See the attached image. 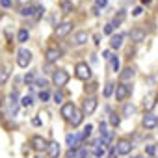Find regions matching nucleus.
<instances>
[{
  "label": "nucleus",
  "mask_w": 158,
  "mask_h": 158,
  "mask_svg": "<svg viewBox=\"0 0 158 158\" xmlns=\"http://www.w3.org/2000/svg\"><path fill=\"white\" fill-rule=\"evenodd\" d=\"M130 39H132L134 43H141V41L145 39V32H143L141 28H132V30H130Z\"/></svg>",
  "instance_id": "4468645a"
},
{
  "label": "nucleus",
  "mask_w": 158,
  "mask_h": 158,
  "mask_svg": "<svg viewBox=\"0 0 158 158\" xmlns=\"http://www.w3.org/2000/svg\"><path fill=\"white\" fill-rule=\"evenodd\" d=\"M97 104H99L97 97H88V99L84 101V106H82V114H84V115H91V114L97 110Z\"/></svg>",
  "instance_id": "423d86ee"
},
{
  "label": "nucleus",
  "mask_w": 158,
  "mask_h": 158,
  "mask_svg": "<svg viewBox=\"0 0 158 158\" xmlns=\"http://www.w3.org/2000/svg\"><path fill=\"white\" fill-rule=\"evenodd\" d=\"M112 139H114V132H112V130H106L104 134H101V141H99L97 145H101V143H102V145H110Z\"/></svg>",
  "instance_id": "f3484780"
},
{
  "label": "nucleus",
  "mask_w": 158,
  "mask_h": 158,
  "mask_svg": "<svg viewBox=\"0 0 158 158\" xmlns=\"http://www.w3.org/2000/svg\"><path fill=\"white\" fill-rule=\"evenodd\" d=\"M115 91V84L114 82H108L106 84V88H104V97L108 99V97H112V93Z\"/></svg>",
  "instance_id": "b1692460"
},
{
  "label": "nucleus",
  "mask_w": 158,
  "mask_h": 158,
  "mask_svg": "<svg viewBox=\"0 0 158 158\" xmlns=\"http://www.w3.org/2000/svg\"><path fill=\"white\" fill-rule=\"evenodd\" d=\"M61 101H63V93H60V91H58V93L54 95V102H56V104H60Z\"/></svg>",
  "instance_id": "58836bf2"
},
{
  "label": "nucleus",
  "mask_w": 158,
  "mask_h": 158,
  "mask_svg": "<svg viewBox=\"0 0 158 158\" xmlns=\"http://www.w3.org/2000/svg\"><path fill=\"white\" fill-rule=\"evenodd\" d=\"M21 15L23 17H32L34 15V6H23L21 8Z\"/></svg>",
  "instance_id": "5701e85b"
},
{
  "label": "nucleus",
  "mask_w": 158,
  "mask_h": 158,
  "mask_svg": "<svg viewBox=\"0 0 158 158\" xmlns=\"http://www.w3.org/2000/svg\"><path fill=\"white\" fill-rule=\"evenodd\" d=\"M132 151V143L128 139H119L117 145H115V152L117 154H128Z\"/></svg>",
  "instance_id": "6e6552de"
},
{
  "label": "nucleus",
  "mask_w": 158,
  "mask_h": 158,
  "mask_svg": "<svg viewBox=\"0 0 158 158\" xmlns=\"http://www.w3.org/2000/svg\"><path fill=\"white\" fill-rule=\"evenodd\" d=\"M123 45V35L121 34H114L112 37H110V47L112 48H119Z\"/></svg>",
  "instance_id": "dca6fc26"
},
{
  "label": "nucleus",
  "mask_w": 158,
  "mask_h": 158,
  "mask_svg": "<svg viewBox=\"0 0 158 158\" xmlns=\"http://www.w3.org/2000/svg\"><path fill=\"white\" fill-rule=\"evenodd\" d=\"M141 13H143V8H141V6H138V8L132 10V15H134V17H138V15H141Z\"/></svg>",
  "instance_id": "4c0bfd02"
},
{
  "label": "nucleus",
  "mask_w": 158,
  "mask_h": 158,
  "mask_svg": "<svg viewBox=\"0 0 158 158\" xmlns=\"http://www.w3.org/2000/svg\"><path fill=\"white\" fill-rule=\"evenodd\" d=\"M143 104H145V108H147V110H151V108L154 106V97H152V95L145 97V102H143Z\"/></svg>",
  "instance_id": "c85d7f7f"
},
{
  "label": "nucleus",
  "mask_w": 158,
  "mask_h": 158,
  "mask_svg": "<svg viewBox=\"0 0 158 158\" xmlns=\"http://www.w3.org/2000/svg\"><path fill=\"white\" fill-rule=\"evenodd\" d=\"M93 39H95V45H101V34H95Z\"/></svg>",
  "instance_id": "a18cd8bd"
},
{
  "label": "nucleus",
  "mask_w": 158,
  "mask_h": 158,
  "mask_svg": "<svg viewBox=\"0 0 158 158\" xmlns=\"http://www.w3.org/2000/svg\"><path fill=\"white\" fill-rule=\"evenodd\" d=\"M119 123H121L119 115H117L115 112H110V125H112V127H119Z\"/></svg>",
  "instance_id": "393cba45"
},
{
  "label": "nucleus",
  "mask_w": 158,
  "mask_h": 158,
  "mask_svg": "<svg viewBox=\"0 0 158 158\" xmlns=\"http://www.w3.org/2000/svg\"><path fill=\"white\" fill-rule=\"evenodd\" d=\"M24 82H26L28 86H32V84H34V73H32V71L24 74Z\"/></svg>",
  "instance_id": "72a5a7b5"
},
{
  "label": "nucleus",
  "mask_w": 158,
  "mask_h": 158,
  "mask_svg": "<svg viewBox=\"0 0 158 158\" xmlns=\"http://www.w3.org/2000/svg\"><path fill=\"white\" fill-rule=\"evenodd\" d=\"M73 30V23H69V21H65V23H61L58 28H56V32H54V35L56 37H65L69 32Z\"/></svg>",
  "instance_id": "1a4fd4ad"
},
{
  "label": "nucleus",
  "mask_w": 158,
  "mask_h": 158,
  "mask_svg": "<svg viewBox=\"0 0 158 158\" xmlns=\"http://www.w3.org/2000/svg\"><path fill=\"white\" fill-rule=\"evenodd\" d=\"M32 123H34L35 127H39V125H41V119H39V117H34V119H32Z\"/></svg>",
  "instance_id": "de8ad7c7"
},
{
  "label": "nucleus",
  "mask_w": 158,
  "mask_h": 158,
  "mask_svg": "<svg viewBox=\"0 0 158 158\" xmlns=\"http://www.w3.org/2000/svg\"><path fill=\"white\" fill-rule=\"evenodd\" d=\"M30 145H32V149H34L35 152H43V151H47V145H48V141H47L43 136H32V139H30Z\"/></svg>",
  "instance_id": "20e7f679"
},
{
  "label": "nucleus",
  "mask_w": 158,
  "mask_h": 158,
  "mask_svg": "<svg viewBox=\"0 0 158 158\" xmlns=\"http://www.w3.org/2000/svg\"><path fill=\"white\" fill-rule=\"evenodd\" d=\"M114 28H115V26H114L112 23L106 24V26H104V34H106V35H114Z\"/></svg>",
  "instance_id": "c9c22d12"
},
{
  "label": "nucleus",
  "mask_w": 158,
  "mask_h": 158,
  "mask_svg": "<svg viewBox=\"0 0 158 158\" xmlns=\"http://www.w3.org/2000/svg\"><path fill=\"white\" fill-rule=\"evenodd\" d=\"M0 104H2V97H0Z\"/></svg>",
  "instance_id": "603ef678"
},
{
  "label": "nucleus",
  "mask_w": 158,
  "mask_h": 158,
  "mask_svg": "<svg viewBox=\"0 0 158 158\" xmlns=\"http://www.w3.org/2000/svg\"><path fill=\"white\" fill-rule=\"evenodd\" d=\"M32 63V52L26 50V48H21L17 52V65L19 67H28Z\"/></svg>",
  "instance_id": "7ed1b4c3"
},
{
  "label": "nucleus",
  "mask_w": 158,
  "mask_h": 158,
  "mask_svg": "<svg viewBox=\"0 0 158 158\" xmlns=\"http://www.w3.org/2000/svg\"><path fill=\"white\" fill-rule=\"evenodd\" d=\"M145 152H147L149 156H152V154L156 152V145H152V143H149V145H145Z\"/></svg>",
  "instance_id": "473e14b6"
},
{
  "label": "nucleus",
  "mask_w": 158,
  "mask_h": 158,
  "mask_svg": "<svg viewBox=\"0 0 158 158\" xmlns=\"http://www.w3.org/2000/svg\"><path fill=\"white\" fill-rule=\"evenodd\" d=\"M2 15H4V13H2V11H0V19H2Z\"/></svg>",
  "instance_id": "8fccbe9b"
},
{
  "label": "nucleus",
  "mask_w": 158,
  "mask_h": 158,
  "mask_svg": "<svg viewBox=\"0 0 158 158\" xmlns=\"http://www.w3.org/2000/svg\"><path fill=\"white\" fill-rule=\"evenodd\" d=\"M134 112H136V106H134V104H130V102L125 104V108H123V115H125V117H132Z\"/></svg>",
  "instance_id": "aec40b11"
},
{
  "label": "nucleus",
  "mask_w": 158,
  "mask_h": 158,
  "mask_svg": "<svg viewBox=\"0 0 158 158\" xmlns=\"http://www.w3.org/2000/svg\"><path fill=\"white\" fill-rule=\"evenodd\" d=\"M0 6H2V8H10L11 6V0H0Z\"/></svg>",
  "instance_id": "ea45409f"
},
{
  "label": "nucleus",
  "mask_w": 158,
  "mask_h": 158,
  "mask_svg": "<svg viewBox=\"0 0 158 158\" xmlns=\"http://www.w3.org/2000/svg\"><path fill=\"white\" fill-rule=\"evenodd\" d=\"M110 67H112V71H114V73H117V71H119L121 63H119V58H117V56H112V58H110Z\"/></svg>",
  "instance_id": "4be33fe9"
},
{
  "label": "nucleus",
  "mask_w": 158,
  "mask_h": 158,
  "mask_svg": "<svg viewBox=\"0 0 158 158\" xmlns=\"http://www.w3.org/2000/svg\"><path fill=\"white\" fill-rule=\"evenodd\" d=\"M134 158H138V156H134Z\"/></svg>",
  "instance_id": "5fc2aeb1"
},
{
  "label": "nucleus",
  "mask_w": 158,
  "mask_h": 158,
  "mask_svg": "<svg viewBox=\"0 0 158 158\" xmlns=\"http://www.w3.org/2000/svg\"><path fill=\"white\" fill-rule=\"evenodd\" d=\"M97 86H99L97 82H91V84H89V88H86V91H95V89H97Z\"/></svg>",
  "instance_id": "a19ab883"
},
{
  "label": "nucleus",
  "mask_w": 158,
  "mask_h": 158,
  "mask_svg": "<svg viewBox=\"0 0 158 158\" xmlns=\"http://www.w3.org/2000/svg\"><path fill=\"white\" fill-rule=\"evenodd\" d=\"M99 128H101V134H104V132H106V123H104V121H101Z\"/></svg>",
  "instance_id": "c03bdc74"
},
{
  "label": "nucleus",
  "mask_w": 158,
  "mask_h": 158,
  "mask_svg": "<svg viewBox=\"0 0 158 158\" xmlns=\"http://www.w3.org/2000/svg\"><path fill=\"white\" fill-rule=\"evenodd\" d=\"M8 76H10V69L4 67V69H0V84H4L8 80Z\"/></svg>",
  "instance_id": "a878e982"
},
{
  "label": "nucleus",
  "mask_w": 158,
  "mask_h": 158,
  "mask_svg": "<svg viewBox=\"0 0 158 158\" xmlns=\"http://www.w3.org/2000/svg\"><path fill=\"white\" fill-rule=\"evenodd\" d=\"M143 127H145L147 130L154 128V127H156V115H154V114H151V112H147V114L143 115Z\"/></svg>",
  "instance_id": "ddd939ff"
},
{
  "label": "nucleus",
  "mask_w": 158,
  "mask_h": 158,
  "mask_svg": "<svg viewBox=\"0 0 158 158\" xmlns=\"http://www.w3.org/2000/svg\"><path fill=\"white\" fill-rule=\"evenodd\" d=\"M86 156H88V151H86V149H82L80 152L76 154V158H86Z\"/></svg>",
  "instance_id": "79ce46f5"
},
{
  "label": "nucleus",
  "mask_w": 158,
  "mask_h": 158,
  "mask_svg": "<svg viewBox=\"0 0 158 158\" xmlns=\"http://www.w3.org/2000/svg\"><path fill=\"white\" fill-rule=\"evenodd\" d=\"M123 21H125V11H119V15H115V19H114V23H112V24L115 26V24H121Z\"/></svg>",
  "instance_id": "c756f323"
},
{
  "label": "nucleus",
  "mask_w": 158,
  "mask_h": 158,
  "mask_svg": "<svg viewBox=\"0 0 158 158\" xmlns=\"http://www.w3.org/2000/svg\"><path fill=\"white\" fill-rule=\"evenodd\" d=\"M91 130H93V127H91V125L84 127V132L80 134V138H82V139H84V138H89V136H91Z\"/></svg>",
  "instance_id": "7c9ffc66"
},
{
  "label": "nucleus",
  "mask_w": 158,
  "mask_h": 158,
  "mask_svg": "<svg viewBox=\"0 0 158 158\" xmlns=\"http://www.w3.org/2000/svg\"><path fill=\"white\" fill-rule=\"evenodd\" d=\"M35 158H43V156H35Z\"/></svg>",
  "instance_id": "864d4df0"
},
{
  "label": "nucleus",
  "mask_w": 158,
  "mask_h": 158,
  "mask_svg": "<svg viewBox=\"0 0 158 158\" xmlns=\"http://www.w3.org/2000/svg\"><path fill=\"white\" fill-rule=\"evenodd\" d=\"M61 11L63 13H73L74 11V4L71 2V0H63L61 2Z\"/></svg>",
  "instance_id": "6ab92c4d"
},
{
  "label": "nucleus",
  "mask_w": 158,
  "mask_h": 158,
  "mask_svg": "<svg viewBox=\"0 0 158 158\" xmlns=\"http://www.w3.org/2000/svg\"><path fill=\"white\" fill-rule=\"evenodd\" d=\"M82 119H84V114H82V112H78V110H76V112L73 114V117H71L69 121L73 123V127H78V125H80V123H82Z\"/></svg>",
  "instance_id": "a211bd4d"
},
{
  "label": "nucleus",
  "mask_w": 158,
  "mask_h": 158,
  "mask_svg": "<svg viewBox=\"0 0 158 158\" xmlns=\"http://www.w3.org/2000/svg\"><path fill=\"white\" fill-rule=\"evenodd\" d=\"M88 39H89L88 32L80 30V32H76V34H74V37H73V43H74L76 47H82V45H86V43H88Z\"/></svg>",
  "instance_id": "9b49d317"
},
{
  "label": "nucleus",
  "mask_w": 158,
  "mask_h": 158,
  "mask_svg": "<svg viewBox=\"0 0 158 158\" xmlns=\"http://www.w3.org/2000/svg\"><path fill=\"white\" fill-rule=\"evenodd\" d=\"M43 11H45V8H43V6H35V8H34V17L39 21V19H41V15H43Z\"/></svg>",
  "instance_id": "cd10ccee"
},
{
  "label": "nucleus",
  "mask_w": 158,
  "mask_h": 158,
  "mask_svg": "<svg viewBox=\"0 0 158 158\" xmlns=\"http://www.w3.org/2000/svg\"><path fill=\"white\" fill-rule=\"evenodd\" d=\"M28 37H30V34H28V30H19V34H17V39H19V43H26L28 41Z\"/></svg>",
  "instance_id": "412c9836"
},
{
  "label": "nucleus",
  "mask_w": 158,
  "mask_h": 158,
  "mask_svg": "<svg viewBox=\"0 0 158 158\" xmlns=\"http://www.w3.org/2000/svg\"><path fill=\"white\" fill-rule=\"evenodd\" d=\"M156 127H158V117H156Z\"/></svg>",
  "instance_id": "3c124183"
},
{
  "label": "nucleus",
  "mask_w": 158,
  "mask_h": 158,
  "mask_svg": "<svg viewBox=\"0 0 158 158\" xmlns=\"http://www.w3.org/2000/svg\"><path fill=\"white\" fill-rule=\"evenodd\" d=\"M130 93H132V88H130L128 84H119V86H115V99H117V101H127V99L130 97Z\"/></svg>",
  "instance_id": "39448f33"
},
{
  "label": "nucleus",
  "mask_w": 158,
  "mask_h": 158,
  "mask_svg": "<svg viewBox=\"0 0 158 158\" xmlns=\"http://www.w3.org/2000/svg\"><path fill=\"white\" fill-rule=\"evenodd\" d=\"M48 99H50V95H48V91H47V89H41V91H39V101H43V102H47Z\"/></svg>",
  "instance_id": "2f4dec72"
},
{
  "label": "nucleus",
  "mask_w": 158,
  "mask_h": 158,
  "mask_svg": "<svg viewBox=\"0 0 158 158\" xmlns=\"http://www.w3.org/2000/svg\"><path fill=\"white\" fill-rule=\"evenodd\" d=\"M108 4V0H97V8H104Z\"/></svg>",
  "instance_id": "37998d69"
},
{
  "label": "nucleus",
  "mask_w": 158,
  "mask_h": 158,
  "mask_svg": "<svg viewBox=\"0 0 158 158\" xmlns=\"http://www.w3.org/2000/svg\"><path fill=\"white\" fill-rule=\"evenodd\" d=\"M60 58H61V50H60L58 47H48V48H47V52H45L47 63H54V61H58Z\"/></svg>",
  "instance_id": "0eeeda50"
},
{
  "label": "nucleus",
  "mask_w": 158,
  "mask_h": 158,
  "mask_svg": "<svg viewBox=\"0 0 158 158\" xmlns=\"http://www.w3.org/2000/svg\"><path fill=\"white\" fill-rule=\"evenodd\" d=\"M35 86H39L41 89L47 86V80H45V78H37V80H35Z\"/></svg>",
  "instance_id": "e433bc0d"
},
{
  "label": "nucleus",
  "mask_w": 158,
  "mask_h": 158,
  "mask_svg": "<svg viewBox=\"0 0 158 158\" xmlns=\"http://www.w3.org/2000/svg\"><path fill=\"white\" fill-rule=\"evenodd\" d=\"M32 102H34V99H32V95H24V97L21 99V106H24V108H28V106H32Z\"/></svg>",
  "instance_id": "bb28decb"
},
{
  "label": "nucleus",
  "mask_w": 158,
  "mask_h": 158,
  "mask_svg": "<svg viewBox=\"0 0 158 158\" xmlns=\"http://www.w3.org/2000/svg\"><path fill=\"white\" fill-rule=\"evenodd\" d=\"M67 82H69V73H67L65 69L54 71V74H52V84H54V86L61 88V86H65Z\"/></svg>",
  "instance_id": "f03ea898"
},
{
  "label": "nucleus",
  "mask_w": 158,
  "mask_h": 158,
  "mask_svg": "<svg viewBox=\"0 0 158 158\" xmlns=\"http://www.w3.org/2000/svg\"><path fill=\"white\" fill-rule=\"evenodd\" d=\"M102 58H104V60H110V58H112L110 50H104V52H102Z\"/></svg>",
  "instance_id": "49530a36"
},
{
  "label": "nucleus",
  "mask_w": 158,
  "mask_h": 158,
  "mask_svg": "<svg viewBox=\"0 0 158 158\" xmlns=\"http://www.w3.org/2000/svg\"><path fill=\"white\" fill-rule=\"evenodd\" d=\"M47 151H48V158H58V154H60V143L58 141H48Z\"/></svg>",
  "instance_id": "2eb2a0df"
},
{
  "label": "nucleus",
  "mask_w": 158,
  "mask_h": 158,
  "mask_svg": "<svg viewBox=\"0 0 158 158\" xmlns=\"http://www.w3.org/2000/svg\"><path fill=\"white\" fill-rule=\"evenodd\" d=\"M93 154H95V156H99V158H101V156H104V147L97 145V147L93 149Z\"/></svg>",
  "instance_id": "f704fd0d"
},
{
  "label": "nucleus",
  "mask_w": 158,
  "mask_h": 158,
  "mask_svg": "<svg viewBox=\"0 0 158 158\" xmlns=\"http://www.w3.org/2000/svg\"><path fill=\"white\" fill-rule=\"evenodd\" d=\"M74 112H76V106H74L73 102H65V104L61 106V110H60L61 117H63V119H67V121L73 117V114H74Z\"/></svg>",
  "instance_id": "9d476101"
},
{
  "label": "nucleus",
  "mask_w": 158,
  "mask_h": 158,
  "mask_svg": "<svg viewBox=\"0 0 158 158\" xmlns=\"http://www.w3.org/2000/svg\"><path fill=\"white\" fill-rule=\"evenodd\" d=\"M74 74H76V78H80V80H89V78H91V67L88 63L80 61V63H76V67H74Z\"/></svg>",
  "instance_id": "f257e3e1"
},
{
  "label": "nucleus",
  "mask_w": 158,
  "mask_h": 158,
  "mask_svg": "<svg viewBox=\"0 0 158 158\" xmlns=\"http://www.w3.org/2000/svg\"><path fill=\"white\" fill-rule=\"evenodd\" d=\"M134 69L132 67H127V69H123L121 71V84H128V82H132L134 80Z\"/></svg>",
  "instance_id": "f8f14e48"
},
{
  "label": "nucleus",
  "mask_w": 158,
  "mask_h": 158,
  "mask_svg": "<svg viewBox=\"0 0 158 158\" xmlns=\"http://www.w3.org/2000/svg\"><path fill=\"white\" fill-rule=\"evenodd\" d=\"M141 4H151V0H141Z\"/></svg>",
  "instance_id": "09e8293b"
}]
</instances>
